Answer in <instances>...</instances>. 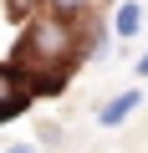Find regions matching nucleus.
Segmentation results:
<instances>
[{
	"label": "nucleus",
	"mask_w": 148,
	"mask_h": 153,
	"mask_svg": "<svg viewBox=\"0 0 148 153\" xmlns=\"http://www.w3.org/2000/svg\"><path fill=\"white\" fill-rule=\"evenodd\" d=\"M21 26H26V31H21V41H16V51H10V66L26 76L31 97H56V92H66L77 61L92 51V46H87L92 36L77 31V16H61V10H46V5H41L31 21H21Z\"/></svg>",
	"instance_id": "nucleus-1"
},
{
	"label": "nucleus",
	"mask_w": 148,
	"mask_h": 153,
	"mask_svg": "<svg viewBox=\"0 0 148 153\" xmlns=\"http://www.w3.org/2000/svg\"><path fill=\"white\" fill-rule=\"evenodd\" d=\"M31 102H36V97H31V87H26V76H21L10 61H0V128L16 123V117H26Z\"/></svg>",
	"instance_id": "nucleus-2"
},
{
	"label": "nucleus",
	"mask_w": 148,
	"mask_h": 153,
	"mask_svg": "<svg viewBox=\"0 0 148 153\" xmlns=\"http://www.w3.org/2000/svg\"><path fill=\"white\" fill-rule=\"evenodd\" d=\"M138 102H143V92H138V87H128V92H118L112 102H102V107H97V123H102V128H123V123L138 112Z\"/></svg>",
	"instance_id": "nucleus-3"
},
{
	"label": "nucleus",
	"mask_w": 148,
	"mask_h": 153,
	"mask_svg": "<svg viewBox=\"0 0 148 153\" xmlns=\"http://www.w3.org/2000/svg\"><path fill=\"white\" fill-rule=\"evenodd\" d=\"M112 31H118V41H133V36L143 31V5H138V0H123V5H118Z\"/></svg>",
	"instance_id": "nucleus-4"
},
{
	"label": "nucleus",
	"mask_w": 148,
	"mask_h": 153,
	"mask_svg": "<svg viewBox=\"0 0 148 153\" xmlns=\"http://www.w3.org/2000/svg\"><path fill=\"white\" fill-rule=\"evenodd\" d=\"M41 5H46V0H5V16H10V21L21 26V21H31V16L41 10Z\"/></svg>",
	"instance_id": "nucleus-5"
},
{
	"label": "nucleus",
	"mask_w": 148,
	"mask_h": 153,
	"mask_svg": "<svg viewBox=\"0 0 148 153\" xmlns=\"http://www.w3.org/2000/svg\"><path fill=\"white\" fill-rule=\"evenodd\" d=\"M51 10H61V16H87L92 10V0H46Z\"/></svg>",
	"instance_id": "nucleus-6"
},
{
	"label": "nucleus",
	"mask_w": 148,
	"mask_h": 153,
	"mask_svg": "<svg viewBox=\"0 0 148 153\" xmlns=\"http://www.w3.org/2000/svg\"><path fill=\"white\" fill-rule=\"evenodd\" d=\"M138 76H148V51H143V56H138Z\"/></svg>",
	"instance_id": "nucleus-7"
}]
</instances>
